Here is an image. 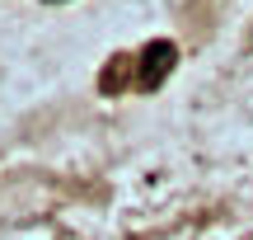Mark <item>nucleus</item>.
I'll return each instance as SVG.
<instances>
[{"label": "nucleus", "instance_id": "obj_1", "mask_svg": "<svg viewBox=\"0 0 253 240\" xmlns=\"http://www.w3.org/2000/svg\"><path fill=\"white\" fill-rule=\"evenodd\" d=\"M169 66H173V43H150L141 52V85H160Z\"/></svg>", "mask_w": 253, "mask_h": 240}]
</instances>
